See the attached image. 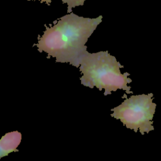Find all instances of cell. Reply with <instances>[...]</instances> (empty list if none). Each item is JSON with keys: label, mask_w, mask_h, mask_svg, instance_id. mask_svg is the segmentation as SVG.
Instances as JSON below:
<instances>
[{"label": "cell", "mask_w": 161, "mask_h": 161, "mask_svg": "<svg viewBox=\"0 0 161 161\" xmlns=\"http://www.w3.org/2000/svg\"><path fill=\"white\" fill-rule=\"evenodd\" d=\"M103 16L96 18L79 16L74 13L59 18L52 26H45L43 35L38 36L36 44L40 52L47 53V58H55L56 62L69 63L79 67L82 57L87 52L86 43Z\"/></svg>", "instance_id": "obj_1"}, {"label": "cell", "mask_w": 161, "mask_h": 161, "mask_svg": "<svg viewBox=\"0 0 161 161\" xmlns=\"http://www.w3.org/2000/svg\"><path fill=\"white\" fill-rule=\"evenodd\" d=\"M123 67L116 57L108 51L87 52L82 57L79 67L82 74L80 78L81 84L91 89L96 87L100 91L104 89L105 96L118 89L125 91L128 94L133 93L130 91L131 87L127 86L132 80L128 77L129 73H121L120 68Z\"/></svg>", "instance_id": "obj_2"}, {"label": "cell", "mask_w": 161, "mask_h": 161, "mask_svg": "<svg viewBox=\"0 0 161 161\" xmlns=\"http://www.w3.org/2000/svg\"><path fill=\"white\" fill-rule=\"evenodd\" d=\"M153 93L133 95L126 99L120 105L111 109V114L119 119L127 128L142 135L154 130L152 119L155 112L156 104L153 102Z\"/></svg>", "instance_id": "obj_3"}, {"label": "cell", "mask_w": 161, "mask_h": 161, "mask_svg": "<svg viewBox=\"0 0 161 161\" xmlns=\"http://www.w3.org/2000/svg\"><path fill=\"white\" fill-rule=\"evenodd\" d=\"M21 140V134L18 131L6 133L0 140V158L13 152H18L16 149Z\"/></svg>", "instance_id": "obj_4"}, {"label": "cell", "mask_w": 161, "mask_h": 161, "mask_svg": "<svg viewBox=\"0 0 161 161\" xmlns=\"http://www.w3.org/2000/svg\"><path fill=\"white\" fill-rule=\"evenodd\" d=\"M63 3L67 4V13H71L72 9L75 6H83L86 0H61Z\"/></svg>", "instance_id": "obj_5"}, {"label": "cell", "mask_w": 161, "mask_h": 161, "mask_svg": "<svg viewBox=\"0 0 161 161\" xmlns=\"http://www.w3.org/2000/svg\"><path fill=\"white\" fill-rule=\"evenodd\" d=\"M27 1H40L41 3H45L47 5H50L52 0H27Z\"/></svg>", "instance_id": "obj_6"}]
</instances>
